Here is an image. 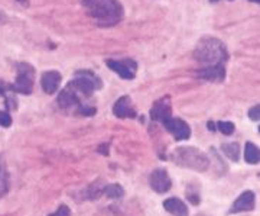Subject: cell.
<instances>
[{
  "mask_svg": "<svg viewBox=\"0 0 260 216\" xmlns=\"http://www.w3.org/2000/svg\"><path fill=\"white\" fill-rule=\"evenodd\" d=\"M113 113L120 119L134 118L136 116V110L131 108V102H130L129 96H123L114 103Z\"/></svg>",
  "mask_w": 260,
  "mask_h": 216,
  "instance_id": "30bf717a",
  "label": "cell"
},
{
  "mask_svg": "<svg viewBox=\"0 0 260 216\" xmlns=\"http://www.w3.org/2000/svg\"><path fill=\"white\" fill-rule=\"evenodd\" d=\"M198 76L201 79L210 80V81H221L225 76V70H224L223 64L208 65V67H204L203 70L198 71Z\"/></svg>",
  "mask_w": 260,
  "mask_h": 216,
  "instance_id": "4fadbf2b",
  "label": "cell"
},
{
  "mask_svg": "<svg viewBox=\"0 0 260 216\" xmlns=\"http://www.w3.org/2000/svg\"><path fill=\"white\" fill-rule=\"evenodd\" d=\"M109 68L116 71L122 79L131 80L134 77V71H136V62L130 61V59H123V61H114L110 59L107 61Z\"/></svg>",
  "mask_w": 260,
  "mask_h": 216,
  "instance_id": "ba28073f",
  "label": "cell"
},
{
  "mask_svg": "<svg viewBox=\"0 0 260 216\" xmlns=\"http://www.w3.org/2000/svg\"><path fill=\"white\" fill-rule=\"evenodd\" d=\"M249 116H250V119H253V120H259V106H255L253 109H250Z\"/></svg>",
  "mask_w": 260,
  "mask_h": 216,
  "instance_id": "7402d4cb",
  "label": "cell"
},
{
  "mask_svg": "<svg viewBox=\"0 0 260 216\" xmlns=\"http://www.w3.org/2000/svg\"><path fill=\"white\" fill-rule=\"evenodd\" d=\"M164 123H165V128H167L168 131L176 139H179V141L188 139L189 135H191V129H189L188 123H186L185 120H182V119L169 118Z\"/></svg>",
  "mask_w": 260,
  "mask_h": 216,
  "instance_id": "8992f818",
  "label": "cell"
},
{
  "mask_svg": "<svg viewBox=\"0 0 260 216\" xmlns=\"http://www.w3.org/2000/svg\"><path fill=\"white\" fill-rule=\"evenodd\" d=\"M218 129L220 132L224 134V135H231L234 132V125L231 122H224V120H220L218 122Z\"/></svg>",
  "mask_w": 260,
  "mask_h": 216,
  "instance_id": "d6986e66",
  "label": "cell"
},
{
  "mask_svg": "<svg viewBox=\"0 0 260 216\" xmlns=\"http://www.w3.org/2000/svg\"><path fill=\"white\" fill-rule=\"evenodd\" d=\"M0 125L1 126H10L12 125V116L7 112H0Z\"/></svg>",
  "mask_w": 260,
  "mask_h": 216,
  "instance_id": "ffe728a7",
  "label": "cell"
},
{
  "mask_svg": "<svg viewBox=\"0 0 260 216\" xmlns=\"http://www.w3.org/2000/svg\"><path fill=\"white\" fill-rule=\"evenodd\" d=\"M104 193L107 197H112V199H119V197L123 196V189L119 186V184H110L104 189Z\"/></svg>",
  "mask_w": 260,
  "mask_h": 216,
  "instance_id": "ac0fdd59",
  "label": "cell"
},
{
  "mask_svg": "<svg viewBox=\"0 0 260 216\" xmlns=\"http://www.w3.org/2000/svg\"><path fill=\"white\" fill-rule=\"evenodd\" d=\"M194 58L200 64H204V67L223 64L224 59H227V48L220 40L213 37H205L195 47Z\"/></svg>",
  "mask_w": 260,
  "mask_h": 216,
  "instance_id": "7a4b0ae2",
  "label": "cell"
},
{
  "mask_svg": "<svg viewBox=\"0 0 260 216\" xmlns=\"http://www.w3.org/2000/svg\"><path fill=\"white\" fill-rule=\"evenodd\" d=\"M250 1H255V3H259L260 0H250Z\"/></svg>",
  "mask_w": 260,
  "mask_h": 216,
  "instance_id": "cb8c5ba5",
  "label": "cell"
},
{
  "mask_svg": "<svg viewBox=\"0 0 260 216\" xmlns=\"http://www.w3.org/2000/svg\"><path fill=\"white\" fill-rule=\"evenodd\" d=\"M78 99H77V95H75L74 90H71L70 87L62 90L58 96V105L62 108V109H70L73 108L74 105H77Z\"/></svg>",
  "mask_w": 260,
  "mask_h": 216,
  "instance_id": "9a60e30c",
  "label": "cell"
},
{
  "mask_svg": "<svg viewBox=\"0 0 260 216\" xmlns=\"http://www.w3.org/2000/svg\"><path fill=\"white\" fill-rule=\"evenodd\" d=\"M83 4L100 25H114L123 15L119 0H83Z\"/></svg>",
  "mask_w": 260,
  "mask_h": 216,
  "instance_id": "6da1fadb",
  "label": "cell"
},
{
  "mask_svg": "<svg viewBox=\"0 0 260 216\" xmlns=\"http://www.w3.org/2000/svg\"><path fill=\"white\" fill-rule=\"evenodd\" d=\"M75 76L77 77L70 83V89L83 93L84 96H91L95 89L101 87V81L91 71H78Z\"/></svg>",
  "mask_w": 260,
  "mask_h": 216,
  "instance_id": "277c9868",
  "label": "cell"
},
{
  "mask_svg": "<svg viewBox=\"0 0 260 216\" xmlns=\"http://www.w3.org/2000/svg\"><path fill=\"white\" fill-rule=\"evenodd\" d=\"M171 158L175 164H178L181 167L191 168V170H195V171H205L210 165V160L207 158V156L195 147L176 148L171 154Z\"/></svg>",
  "mask_w": 260,
  "mask_h": 216,
  "instance_id": "3957f363",
  "label": "cell"
},
{
  "mask_svg": "<svg viewBox=\"0 0 260 216\" xmlns=\"http://www.w3.org/2000/svg\"><path fill=\"white\" fill-rule=\"evenodd\" d=\"M3 19H4V16H3V13H0V23L3 22Z\"/></svg>",
  "mask_w": 260,
  "mask_h": 216,
  "instance_id": "603a6c76",
  "label": "cell"
},
{
  "mask_svg": "<svg viewBox=\"0 0 260 216\" xmlns=\"http://www.w3.org/2000/svg\"><path fill=\"white\" fill-rule=\"evenodd\" d=\"M41 84H42V89H43L45 93L54 95L58 90L59 84H61V74L58 71H46L42 76Z\"/></svg>",
  "mask_w": 260,
  "mask_h": 216,
  "instance_id": "8fae6325",
  "label": "cell"
},
{
  "mask_svg": "<svg viewBox=\"0 0 260 216\" xmlns=\"http://www.w3.org/2000/svg\"><path fill=\"white\" fill-rule=\"evenodd\" d=\"M48 216H71V211H70L68 206L62 205V206H59V209H58L56 212H54V214H51V215Z\"/></svg>",
  "mask_w": 260,
  "mask_h": 216,
  "instance_id": "44dd1931",
  "label": "cell"
},
{
  "mask_svg": "<svg viewBox=\"0 0 260 216\" xmlns=\"http://www.w3.org/2000/svg\"><path fill=\"white\" fill-rule=\"evenodd\" d=\"M171 113H172V106H171V100L168 98L158 100L150 109V118L153 120L165 122L167 119L171 118Z\"/></svg>",
  "mask_w": 260,
  "mask_h": 216,
  "instance_id": "9c48e42d",
  "label": "cell"
},
{
  "mask_svg": "<svg viewBox=\"0 0 260 216\" xmlns=\"http://www.w3.org/2000/svg\"><path fill=\"white\" fill-rule=\"evenodd\" d=\"M34 74L35 71L29 64H25V62L19 64L18 77H16L15 84L12 86V89L22 95H29L34 87Z\"/></svg>",
  "mask_w": 260,
  "mask_h": 216,
  "instance_id": "5b68a950",
  "label": "cell"
},
{
  "mask_svg": "<svg viewBox=\"0 0 260 216\" xmlns=\"http://www.w3.org/2000/svg\"><path fill=\"white\" fill-rule=\"evenodd\" d=\"M255 205V193L253 192H244L242 193L239 199L234 202L233 208H231V214H237V212H246V211H252Z\"/></svg>",
  "mask_w": 260,
  "mask_h": 216,
  "instance_id": "7c38bea8",
  "label": "cell"
},
{
  "mask_svg": "<svg viewBox=\"0 0 260 216\" xmlns=\"http://www.w3.org/2000/svg\"><path fill=\"white\" fill-rule=\"evenodd\" d=\"M244 158L249 164H258L259 162V150L255 144L247 142L246 144V150H244Z\"/></svg>",
  "mask_w": 260,
  "mask_h": 216,
  "instance_id": "2e32d148",
  "label": "cell"
},
{
  "mask_svg": "<svg viewBox=\"0 0 260 216\" xmlns=\"http://www.w3.org/2000/svg\"><path fill=\"white\" fill-rule=\"evenodd\" d=\"M211 1H218V0H211Z\"/></svg>",
  "mask_w": 260,
  "mask_h": 216,
  "instance_id": "d4e9b609",
  "label": "cell"
},
{
  "mask_svg": "<svg viewBox=\"0 0 260 216\" xmlns=\"http://www.w3.org/2000/svg\"><path fill=\"white\" fill-rule=\"evenodd\" d=\"M149 183H150V187L155 192H158V193H167L168 190L171 189V186H172V181H171V178H169L168 173L164 168L155 170L150 174Z\"/></svg>",
  "mask_w": 260,
  "mask_h": 216,
  "instance_id": "52a82bcc",
  "label": "cell"
},
{
  "mask_svg": "<svg viewBox=\"0 0 260 216\" xmlns=\"http://www.w3.org/2000/svg\"><path fill=\"white\" fill-rule=\"evenodd\" d=\"M164 208L173 216H188V208L181 199H176V197L167 199L164 202Z\"/></svg>",
  "mask_w": 260,
  "mask_h": 216,
  "instance_id": "5bb4252c",
  "label": "cell"
},
{
  "mask_svg": "<svg viewBox=\"0 0 260 216\" xmlns=\"http://www.w3.org/2000/svg\"><path fill=\"white\" fill-rule=\"evenodd\" d=\"M223 151L224 154L230 158V160H233V161H237V160L240 158V147H239V144H236V142L223 145Z\"/></svg>",
  "mask_w": 260,
  "mask_h": 216,
  "instance_id": "e0dca14e",
  "label": "cell"
}]
</instances>
